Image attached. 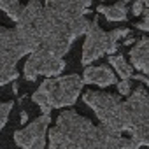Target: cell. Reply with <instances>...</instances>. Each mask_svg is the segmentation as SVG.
Returning a JSON list of instances; mask_svg holds the SVG:
<instances>
[{
    "instance_id": "3",
    "label": "cell",
    "mask_w": 149,
    "mask_h": 149,
    "mask_svg": "<svg viewBox=\"0 0 149 149\" xmlns=\"http://www.w3.org/2000/svg\"><path fill=\"white\" fill-rule=\"evenodd\" d=\"M83 77H79L77 74L61 77H47L37 88L32 100L40 107L44 114H51V109L68 107L76 104L83 90Z\"/></svg>"
},
{
    "instance_id": "7",
    "label": "cell",
    "mask_w": 149,
    "mask_h": 149,
    "mask_svg": "<svg viewBox=\"0 0 149 149\" xmlns=\"http://www.w3.org/2000/svg\"><path fill=\"white\" fill-rule=\"evenodd\" d=\"M65 60L53 56L42 49H35L33 53H30L28 60L25 61L23 67V76L26 81H35L39 76H46V77H58L60 74L65 70Z\"/></svg>"
},
{
    "instance_id": "10",
    "label": "cell",
    "mask_w": 149,
    "mask_h": 149,
    "mask_svg": "<svg viewBox=\"0 0 149 149\" xmlns=\"http://www.w3.org/2000/svg\"><path fill=\"white\" fill-rule=\"evenodd\" d=\"M132 65L149 76V39H140L130 51Z\"/></svg>"
},
{
    "instance_id": "9",
    "label": "cell",
    "mask_w": 149,
    "mask_h": 149,
    "mask_svg": "<svg viewBox=\"0 0 149 149\" xmlns=\"http://www.w3.org/2000/svg\"><path fill=\"white\" fill-rule=\"evenodd\" d=\"M83 81L88 83V84H98L102 88L105 86H112L116 84V76L111 68H107L105 65H100V67H88L84 70V76H83Z\"/></svg>"
},
{
    "instance_id": "13",
    "label": "cell",
    "mask_w": 149,
    "mask_h": 149,
    "mask_svg": "<svg viewBox=\"0 0 149 149\" xmlns=\"http://www.w3.org/2000/svg\"><path fill=\"white\" fill-rule=\"evenodd\" d=\"M21 4L19 0H0V11H4L13 21H18L19 19V14H21Z\"/></svg>"
},
{
    "instance_id": "17",
    "label": "cell",
    "mask_w": 149,
    "mask_h": 149,
    "mask_svg": "<svg viewBox=\"0 0 149 149\" xmlns=\"http://www.w3.org/2000/svg\"><path fill=\"white\" fill-rule=\"evenodd\" d=\"M132 79L140 81V83H144V84H147V86H149V77H147V76H142V74H133Z\"/></svg>"
},
{
    "instance_id": "4",
    "label": "cell",
    "mask_w": 149,
    "mask_h": 149,
    "mask_svg": "<svg viewBox=\"0 0 149 149\" xmlns=\"http://www.w3.org/2000/svg\"><path fill=\"white\" fill-rule=\"evenodd\" d=\"M83 98L84 104L91 107L97 118L102 121V126H105L109 132L121 135L126 130V107L118 95L86 91Z\"/></svg>"
},
{
    "instance_id": "5",
    "label": "cell",
    "mask_w": 149,
    "mask_h": 149,
    "mask_svg": "<svg viewBox=\"0 0 149 149\" xmlns=\"http://www.w3.org/2000/svg\"><path fill=\"white\" fill-rule=\"evenodd\" d=\"M130 28H116L112 32H105L100 28L98 19L93 18L90 21L88 32H86V40L83 44V65H90L95 60H98L104 54H112L118 49V42L126 37Z\"/></svg>"
},
{
    "instance_id": "2",
    "label": "cell",
    "mask_w": 149,
    "mask_h": 149,
    "mask_svg": "<svg viewBox=\"0 0 149 149\" xmlns=\"http://www.w3.org/2000/svg\"><path fill=\"white\" fill-rule=\"evenodd\" d=\"M132 137H121L105 126H95L76 111L58 116L56 126L49 132V149H139Z\"/></svg>"
},
{
    "instance_id": "11",
    "label": "cell",
    "mask_w": 149,
    "mask_h": 149,
    "mask_svg": "<svg viewBox=\"0 0 149 149\" xmlns=\"http://www.w3.org/2000/svg\"><path fill=\"white\" fill-rule=\"evenodd\" d=\"M109 21H125L126 19V0H119L114 6H98L97 9Z\"/></svg>"
},
{
    "instance_id": "6",
    "label": "cell",
    "mask_w": 149,
    "mask_h": 149,
    "mask_svg": "<svg viewBox=\"0 0 149 149\" xmlns=\"http://www.w3.org/2000/svg\"><path fill=\"white\" fill-rule=\"evenodd\" d=\"M126 107V130L140 146H149V93L137 88L125 102Z\"/></svg>"
},
{
    "instance_id": "18",
    "label": "cell",
    "mask_w": 149,
    "mask_h": 149,
    "mask_svg": "<svg viewBox=\"0 0 149 149\" xmlns=\"http://www.w3.org/2000/svg\"><path fill=\"white\" fill-rule=\"evenodd\" d=\"M26 121H28V114H26V111H25V109H21V114H19V123H21V125H25Z\"/></svg>"
},
{
    "instance_id": "16",
    "label": "cell",
    "mask_w": 149,
    "mask_h": 149,
    "mask_svg": "<svg viewBox=\"0 0 149 149\" xmlns=\"http://www.w3.org/2000/svg\"><path fill=\"white\" fill-rule=\"evenodd\" d=\"M144 13V0H135V4H133V14L139 16Z\"/></svg>"
},
{
    "instance_id": "12",
    "label": "cell",
    "mask_w": 149,
    "mask_h": 149,
    "mask_svg": "<svg viewBox=\"0 0 149 149\" xmlns=\"http://www.w3.org/2000/svg\"><path fill=\"white\" fill-rule=\"evenodd\" d=\"M109 63L114 67V70L119 74L121 79H132L133 72H132V67L125 61V58L121 54H114V56H109Z\"/></svg>"
},
{
    "instance_id": "15",
    "label": "cell",
    "mask_w": 149,
    "mask_h": 149,
    "mask_svg": "<svg viewBox=\"0 0 149 149\" xmlns=\"http://www.w3.org/2000/svg\"><path fill=\"white\" fill-rule=\"evenodd\" d=\"M118 90L121 95H130V81L128 79H121L118 84Z\"/></svg>"
},
{
    "instance_id": "1",
    "label": "cell",
    "mask_w": 149,
    "mask_h": 149,
    "mask_svg": "<svg viewBox=\"0 0 149 149\" xmlns=\"http://www.w3.org/2000/svg\"><path fill=\"white\" fill-rule=\"evenodd\" d=\"M90 7L91 0H46L44 6L39 0H30L16 23L33 33L39 40L37 49L63 58L72 42L88 32L90 21L84 14Z\"/></svg>"
},
{
    "instance_id": "14",
    "label": "cell",
    "mask_w": 149,
    "mask_h": 149,
    "mask_svg": "<svg viewBox=\"0 0 149 149\" xmlns=\"http://www.w3.org/2000/svg\"><path fill=\"white\" fill-rule=\"evenodd\" d=\"M144 21L137 25L139 30H149V0H144Z\"/></svg>"
},
{
    "instance_id": "8",
    "label": "cell",
    "mask_w": 149,
    "mask_h": 149,
    "mask_svg": "<svg viewBox=\"0 0 149 149\" xmlns=\"http://www.w3.org/2000/svg\"><path fill=\"white\" fill-rule=\"evenodd\" d=\"M51 125L49 114L39 116L35 121H32L26 128L18 130L14 133V142L21 149H44L46 146V132Z\"/></svg>"
}]
</instances>
